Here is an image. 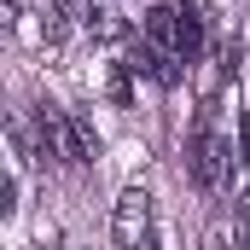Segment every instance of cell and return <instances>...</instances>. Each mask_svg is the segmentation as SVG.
Returning <instances> with one entry per match:
<instances>
[{
  "instance_id": "obj_8",
  "label": "cell",
  "mask_w": 250,
  "mask_h": 250,
  "mask_svg": "<svg viewBox=\"0 0 250 250\" xmlns=\"http://www.w3.org/2000/svg\"><path fill=\"white\" fill-rule=\"evenodd\" d=\"M233 250H250V192L233 198Z\"/></svg>"
},
{
  "instance_id": "obj_13",
  "label": "cell",
  "mask_w": 250,
  "mask_h": 250,
  "mask_svg": "<svg viewBox=\"0 0 250 250\" xmlns=\"http://www.w3.org/2000/svg\"><path fill=\"white\" fill-rule=\"evenodd\" d=\"M146 250H151V245H146Z\"/></svg>"
},
{
  "instance_id": "obj_11",
  "label": "cell",
  "mask_w": 250,
  "mask_h": 250,
  "mask_svg": "<svg viewBox=\"0 0 250 250\" xmlns=\"http://www.w3.org/2000/svg\"><path fill=\"white\" fill-rule=\"evenodd\" d=\"M111 99H117V105H128V99H134V87H128V64H117V70H111Z\"/></svg>"
},
{
  "instance_id": "obj_12",
  "label": "cell",
  "mask_w": 250,
  "mask_h": 250,
  "mask_svg": "<svg viewBox=\"0 0 250 250\" xmlns=\"http://www.w3.org/2000/svg\"><path fill=\"white\" fill-rule=\"evenodd\" d=\"M239 163H250V111L239 117Z\"/></svg>"
},
{
  "instance_id": "obj_7",
  "label": "cell",
  "mask_w": 250,
  "mask_h": 250,
  "mask_svg": "<svg viewBox=\"0 0 250 250\" xmlns=\"http://www.w3.org/2000/svg\"><path fill=\"white\" fill-rule=\"evenodd\" d=\"M175 12H181V59H198V53H204V18H198V12H192L187 0H181V6H175Z\"/></svg>"
},
{
  "instance_id": "obj_5",
  "label": "cell",
  "mask_w": 250,
  "mask_h": 250,
  "mask_svg": "<svg viewBox=\"0 0 250 250\" xmlns=\"http://www.w3.org/2000/svg\"><path fill=\"white\" fill-rule=\"evenodd\" d=\"M146 41L163 53H181V12L175 6H151L146 12Z\"/></svg>"
},
{
  "instance_id": "obj_3",
  "label": "cell",
  "mask_w": 250,
  "mask_h": 250,
  "mask_svg": "<svg viewBox=\"0 0 250 250\" xmlns=\"http://www.w3.org/2000/svg\"><path fill=\"white\" fill-rule=\"evenodd\" d=\"M181 53H163V47H151V41H134V59H128V70H140L146 82H157V87H181Z\"/></svg>"
},
{
  "instance_id": "obj_1",
  "label": "cell",
  "mask_w": 250,
  "mask_h": 250,
  "mask_svg": "<svg viewBox=\"0 0 250 250\" xmlns=\"http://www.w3.org/2000/svg\"><path fill=\"white\" fill-rule=\"evenodd\" d=\"M187 163H192V181H198L204 192H221V187H227V169H233V146L215 134V105H204V111H198V123H192Z\"/></svg>"
},
{
  "instance_id": "obj_6",
  "label": "cell",
  "mask_w": 250,
  "mask_h": 250,
  "mask_svg": "<svg viewBox=\"0 0 250 250\" xmlns=\"http://www.w3.org/2000/svg\"><path fill=\"white\" fill-rule=\"evenodd\" d=\"M99 157V134L87 117H70V163H93Z\"/></svg>"
},
{
  "instance_id": "obj_10",
  "label": "cell",
  "mask_w": 250,
  "mask_h": 250,
  "mask_svg": "<svg viewBox=\"0 0 250 250\" xmlns=\"http://www.w3.org/2000/svg\"><path fill=\"white\" fill-rule=\"evenodd\" d=\"M53 12H64V18H82V23H93V0H53Z\"/></svg>"
},
{
  "instance_id": "obj_9",
  "label": "cell",
  "mask_w": 250,
  "mask_h": 250,
  "mask_svg": "<svg viewBox=\"0 0 250 250\" xmlns=\"http://www.w3.org/2000/svg\"><path fill=\"white\" fill-rule=\"evenodd\" d=\"M87 29H93L99 41H123V35H128V23H123V18H111V12H93V23H87Z\"/></svg>"
},
{
  "instance_id": "obj_4",
  "label": "cell",
  "mask_w": 250,
  "mask_h": 250,
  "mask_svg": "<svg viewBox=\"0 0 250 250\" xmlns=\"http://www.w3.org/2000/svg\"><path fill=\"white\" fill-rule=\"evenodd\" d=\"M35 134H41V163H70V117L59 105L35 111Z\"/></svg>"
},
{
  "instance_id": "obj_2",
  "label": "cell",
  "mask_w": 250,
  "mask_h": 250,
  "mask_svg": "<svg viewBox=\"0 0 250 250\" xmlns=\"http://www.w3.org/2000/svg\"><path fill=\"white\" fill-rule=\"evenodd\" d=\"M111 239H117V250H146L151 245V198H146L140 187H128L123 198H117Z\"/></svg>"
}]
</instances>
